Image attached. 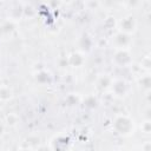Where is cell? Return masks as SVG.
<instances>
[{
  "label": "cell",
  "instance_id": "1",
  "mask_svg": "<svg viewBox=\"0 0 151 151\" xmlns=\"http://www.w3.org/2000/svg\"><path fill=\"white\" fill-rule=\"evenodd\" d=\"M113 126L119 134H129L133 130V122L126 116H119L116 118Z\"/></svg>",
  "mask_w": 151,
  "mask_h": 151
},
{
  "label": "cell",
  "instance_id": "20",
  "mask_svg": "<svg viewBox=\"0 0 151 151\" xmlns=\"http://www.w3.org/2000/svg\"><path fill=\"white\" fill-rule=\"evenodd\" d=\"M38 143H39V138H38L37 136H31V137L27 138V144H28V145L34 146V145H37Z\"/></svg>",
  "mask_w": 151,
  "mask_h": 151
},
{
  "label": "cell",
  "instance_id": "21",
  "mask_svg": "<svg viewBox=\"0 0 151 151\" xmlns=\"http://www.w3.org/2000/svg\"><path fill=\"white\" fill-rule=\"evenodd\" d=\"M142 130H143L145 133H149V132L151 131V123H150L149 120H146L145 123H143V125H142Z\"/></svg>",
  "mask_w": 151,
  "mask_h": 151
},
{
  "label": "cell",
  "instance_id": "6",
  "mask_svg": "<svg viewBox=\"0 0 151 151\" xmlns=\"http://www.w3.org/2000/svg\"><path fill=\"white\" fill-rule=\"evenodd\" d=\"M116 44L119 46V47H126L130 41H131V38H130V34L127 33H124V32H119L116 34Z\"/></svg>",
  "mask_w": 151,
  "mask_h": 151
},
{
  "label": "cell",
  "instance_id": "12",
  "mask_svg": "<svg viewBox=\"0 0 151 151\" xmlns=\"http://www.w3.org/2000/svg\"><path fill=\"white\" fill-rule=\"evenodd\" d=\"M79 101H80L79 97L77 94H73V93L66 96V98H65V104L67 106H76V105L79 104Z\"/></svg>",
  "mask_w": 151,
  "mask_h": 151
},
{
  "label": "cell",
  "instance_id": "14",
  "mask_svg": "<svg viewBox=\"0 0 151 151\" xmlns=\"http://www.w3.org/2000/svg\"><path fill=\"white\" fill-rule=\"evenodd\" d=\"M12 97V91L8 87H0V100H8Z\"/></svg>",
  "mask_w": 151,
  "mask_h": 151
},
{
  "label": "cell",
  "instance_id": "25",
  "mask_svg": "<svg viewBox=\"0 0 151 151\" xmlns=\"http://www.w3.org/2000/svg\"><path fill=\"white\" fill-rule=\"evenodd\" d=\"M20 151H31V150H29V149H21Z\"/></svg>",
  "mask_w": 151,
  "mask_h": 151
},
{
  "label": "cell",
  "instance_id": "24",
  "mask_svg": "<svg viewBox=\"0 0 151 151\" xmlns=\"http://www.w3.org/2000/svg\"><path fill=\"white\" fill-rule=\"evenodd\" d=\"M2 130H4V126H2V125H0V133H2Z\"/></svg>",
  "mask_w": 151,
  "mask_h": 151
},
{
  "label": "cell",
  "instance_id": "10",
  "mask_svg": "<svg viewBox=\"0 0 151 151\" xmlns=\"http://www.w3.org/2000/svg\"><path fill=\"white\" fill-rule=\"evenodd\" d=\"M84 106L86 109H96L98 106V99L94 97V96H87L85 99H84Z\"/></svg>",
  "mask_w": 151,
  "mask_h": 151
},
{
  "label": "cell",
  "instance_id": "16",
  "mask_svg": "<svg viewBox=\"0 0 151 151\" xmlns=\"http://www.w3.org/2000/svg\"><path fill=\"white\" fill-rule=\"evenodd\" d=\"M114 19L113 18H111V17H109V18H106L105 19V21H104V27L106 28V29H111V28H113L114 27Z\"/></svg>",
  "mask_w": 151,
  "mask_h": 151
},
{
  "label": "cell",
  "instance_id": "8",
  "mask_svg": "<svg viewBox=\"0 0 151 151\" xmlns=\"http://www.w3.org/2000/svg\"><path fill=\"white\" fill-rule=\"evenodd\" d=\"M35 80L39 84H41V85L48 84L51 81V73L47 72V71H45V70H40V71H38L35 73Z\"/></svg>",
  "mask_w": 151,
  "mask_h": 151
},
{
  "label": "cell",
  "instance_id": "2",
  "mask_svg": "<svg viewBox=\"0 0 151 151\" xmlns=\"http://www.w3.org/2000/svg\"><path fill=\"white\" fill-rule=\"evenodd\" d=\"M131 60H132L131 54L126 50H124V48L118 50L116 52V54H114V63L119 67H126L131 63Z\"/></svg>",
  "mask_w": 151,
  "mask_h": 151
},
{
  "label": "cell",
  "instance_id": "17",
  "mask_svg": "<svg viewBox=\"0 0 151 151\" xmlns=\"http://www.w3.org/2000/svg\"><path fill=\"white\" fill-rule=\"evenodd\" d=\"M13 28H14V25H13L12 21H6V22L2 25V32H5V33H9V32H12Z\"/></svg>",
  "mask_w": 151,
  "mask_h": 151
},
{
  "label": "cell",
  "instance_id": "11",
  "mask_svg": "<svg viewBox=\"0 0 151 151\" xmlns=\"http://www.w3.org/2000/svg\"><path fill=\"white\" fill-rule=\"evenodd\" d=\"M111 78L109 77V76H101L99 79H98V87L100 88V90H105V88H107L110 85H111Z\"/></svg>",
  "mask_w": 151,
  "mask_h": 151
},
{
  "label": "cell",
  "instance_id": "19",
  "mask_svg": "<svg viewBox=\"0 0 151 151\" xmlns=\"http://www.w3.org/2000/svg\"><path fill=\"white\" fill-rule=\"evenodd\" d=\"M6 120H7V123H8L9 125H15V124H17V122H18V118H17V116H15V114L11 113V114H8V116H7Z\"/></svg>",
  "mask_w": 151,
  "mask_h": 151
},
{
  "label": "cell",
  "instance_id": "13",
  "mask_svg": "<svg viewBox=\"0 0 151 151\" xmlns=\"http://www.w3.org/2000/svg\"><path fill=\"white\" fill-rule=\"evenodd\" d=\"M139 85L142 86V88L149 90V88L151 87V77H150L149 74L143 76V77L139 79Z\"/></svg>",
  "mask_w": 151,
  "mask_h": 151
},
{
  "label": "cell",
  "instance_id": "9",
  "mask_svg": "<svg viewBox=\"0 0 151 151\" xmlns=\"http://www.w3.org/2000/svg\"><path fill=\"white\" fill-rule=\"evenodd\" d=\"M67 60H68V64H70V65L78 67V66L83 65V63H84V57H83L80 53L76 52V53L70 54V57H68V59H67Z\"/></svg>",
  "mask_w": 151,
  "mask_h": 151
},
{
  "label": "cell",
  "instance_id": "4",
  "mask_svg": "<svg viewBox=\"0 0 151 151\" xmlns=\"http://www.w3.org/2000/svg\"><path fill=\"white\" fill-rule=\"evenodd\" d=\"M112 88H113L114 94L122 97V96H125V93H126V91H127V85H126V83H125L123 79H118V80H116V81L113 83Z\"/></svg>",
  "mask_w": 151,
  "mask_h": 151
},
{
  "label": "cell",
  "instance_id": "18",
  "mask_svg": "<svg viewBox=\"0 0 151 151\" xmlns=\"http://www.w3.org/2000/svg\"><path fill=\"white\" fill-rule=\"evenodd\" d=\"M140 64H142V66H143L144 68L149 70V68L151 67V59H150V57H145V58H143Z\"/></svg>",
  "mask_w": 151,
  "mask_h": 151
},
{
  "label": "cell",
  "instance_id": "3",
  "mask_svg": "<svg viewBox=\"0 0 151 151\" xmlns=\"http://www.w3.org/2000/svg\"><path fill=\"white\" fill-rule=\"evenodd\" d=\"M134 27H136V21L133 19V17H131V15L124 18L122 20V22H120V28H122L120 32H124V33L129 34V33L134 31Z\"/></svg>",
  "mask_w": 151,
  "mask_h": 151
},
{
  "label": "cell",
  "instance_id": "22",
  "mask_svg": "<svg viewBox=\"0 0 151 151\" xmlns=\"http://www.w3.org/2000/svg\"><path fill=\"white\" fill-rule=\"evenodd\" d=\"M67 64H68V60H66V58H63V59H60V61H59V65H60L61 67H65Z\"/></svg>",
  "mask_w": 151,
  "mask_h": 151
},
{
  "label": "cell",
  "instance_id": "15",
  "mask_svg": "<svg viewBox=\"0 0 151 151\" xmlns=\"http://www.w3.org/2000/svg\"><path fill=\"white\" fill-rule=\"evenodd\" d=\"M34 14H35V9H34L31 5H28V6H24V15L31 18V17H33Z\"/></svg>",
  "mask_w": 151,
  "mask_h": 151
},
{
  "label": "cell",
  "instance_id": "5",
  "mask_svg": "<svg viewBox=\"0 0 151 151\" xmlns=\"http://www.w3.org/2000/svg\"><path fill=\"white\" fill-rule=\"evenodd\" d=\"M92 45H93V41H92L91 37L87 35V34L81 35V38L79 39V47H80V50H81L83 52H88V51H91Z\"/></svg>",
  "mask_w": 151,
  "mask_h": 151
},
{
  "label": "cell",
  "instance_id": "7",
  "mask_svg": "<svg viewBox=\"0 0 151 151\" xmlns=\"http://www.w3.org/2000/svg\"><path fill=\"white\" fill-rule=\"evenodd\" d=\"M9 15H11V18L14 19V20L20 19V18L24 15V6H22V4L15 2V4L12 6V8H11Z\"/></svg>",
  "mask_w": 151,
  "mask_h": 151
},
{
  "label": "cell",
  "instance_id": "23",
  "mask_svg": "<svg viewBox=\"0 0 151 151\" xmlns=\"http://www.w3.org/2000/svg\"><path fill=\"white\" fill-rule=\"evenodd\" d=\"M144 149H145V151H149V150H150V143H147V144L144 146Z\"/></svg>",
  "mask_w": 151,
  "mask_h": 151
}]
</instances>
